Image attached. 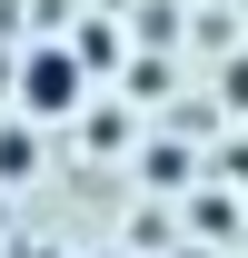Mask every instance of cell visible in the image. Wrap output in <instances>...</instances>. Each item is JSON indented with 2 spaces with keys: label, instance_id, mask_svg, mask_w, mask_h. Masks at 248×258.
<instances>
[{
  "label": "cell",
  "instance_id": "6da1fadb",
  "mask_svg": "<svg viewBox=\"0 0 248 258\" xmlns=\"http://www.w3.org/2000/svg\"><path fill=\"white\" fill-rule=\"evenodd\" d=\"M80 50H20V109L30 119H70L80 109Z\"/></svg>",
  "mask_w": 248,
  "mask_h": 258
},
{
  "label": "cell",
  "instance_id": "7a4b0ae2",
  "mask_svg": "<svg viewBox=\"0 0 248 258\" xmlns=\"http://www.w3.org/2000/svg\"><path fill=\"white\" fill-rule=\"evenodd\" d=\"M30 169H40V139L30 129H0V189H20Z\"/></svg>",
  "mask_w": 248,
  "mask_h": 258
}]
</instances>
